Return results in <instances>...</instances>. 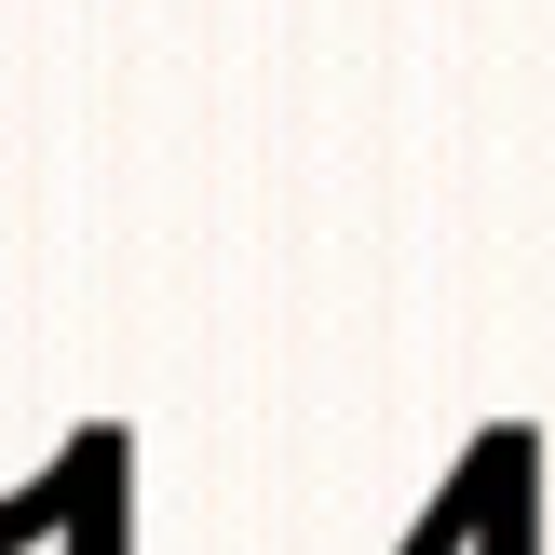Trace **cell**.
<instances>
[{"instance_id": "6da1fadb", "label": "cell", "mask_w": 555, "mask_h": 555, "mask_svg": "<svg viewBox=\"0 0 555 555\" xmlns=\"http://www.w3.org/2000/svg\"><path fill=\"white\" fill-rule=\"evenodd\" d=\"M54 515H68V555H122V434H81L54 448Z\"/></svg>"}]
</instances>
